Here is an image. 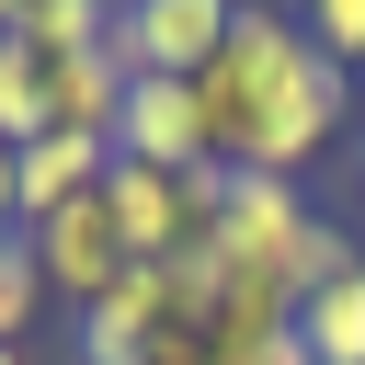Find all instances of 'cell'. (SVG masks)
Returning <instances> with one entry per match:
<instances>
[{"label":"cell","mask_w":365,"mask_h":365,"mask_svg":"<svg viewBox=\"0 0 365 365\" xmlns=\"http://www.w3.org/2000/svg\"><path fill=\"white\" fill-rule=\"evenodd\" d=\"M194 103H205V148H217L228 171H285V182H297V171L354 125V68H331L297 11L240 0V23H228V46L205 57Z\"/></svg>","instance_id":"1"},{"label":"cell","mask_w":365,"mask_h":365,"mask_svg":"<svg viewBox=\"0 0 365 365\" xmlns=\"http://www.w3.org/2000/svg\"><path fill=\"white\" fill-rule=\"evenodd\" d=\"M228 23H240V0H125L103 46L125 57V80H205Z\"/></svg>","instance_id":"2"},{"label":"cell","mask_w":365,"mask_h":365,"mask_svg":"<svg viewBox=\"0 0 365 365\" xmlns=\"http://www.w3.org/2000/svg\"><path fill=\"white\" fill-rule=\"evenodd\" d=\"M23 251H34L46 297H68V308H91V297H114V285L137 274L125 240H114V217H103V194H80V205H57L46 228H23Z\"/></svg>","instance_id":"3"},{"label":"cell","mask_w":365,"mask_h":365,"mask_svg":"<svg viewBox=\"0 0 365 365\" xmlns=\"http://www.w3.org/2000/svg\"><path fill=\"white\" fill-rule=\"evenodd\" d=\"M114 160H148V171H205V103L194 80H125V114H114Z\"/></svg>","instance_id":"4"},{"label":"cell","mask_w":365,"mask_h":365,"mask_svg":"<svg viewBox=\"0 0 365 365\" xmlns=\"http://www.w3.org/2000/svg\"><path fill=\"white\" fill-rule=\"evenodd\" d=\"M171 331V297H160V262H137L114 297H91V308H68V354L80 365H148V342Z\"/></svg>","instance_id":"5"},{"label":"cell","mask_w":365,"mask_h":365,"mask_svg":"<svg viewBox=\"0 0 365 365\" xmlns=\"http://www.w3.org/2000/svg\"><path fill=\"white\" fill-rule=\"evenodd\" d=\"M103 171H114V148H103V137H68V125L23 137V148H11V182H23V228H46L57 205L103 194Z\"/></svg>","instance_id":"6"},{"label":"cell","mask_w":365,"mask_h":365,"mask_svg":"<svg viewBox=\"0 0 365 365\" xmlns=\"http://www.w3.org/2000/svg\"><path fill=\"white\" fill-rule=\"evenodd\" d=\"M114 114H125V57H114V46H91V57H46V125L114 148Z\"/></svg>","instance_id":"7"},{"label":"cell","mask_w":365,"mask_h":365,"mask_svg":"<svg viewBox=\"0 0 365 365\" xmlns=\"http://www.w3.org/2000/svg\"><path fill=\"white\" fill-rule=\"evenodd\" d=\"M297 342H308V365H365V274L297 297Z\"/></svg>","instance_id":"8"},{"label":"cell","mask_w":365,"mask_h":365,"mask_svg":"<svg viewBox=\"0 0 365 365\" xmlns=\"http://www.w3.org/2000/svg\"><path fill=\"white\" fill-rule=\"evenodd\" d=\"M11 34H23L34 57H91V46L114 34V0H23Z\"/></svg>","instance_id":"9"},{"label":"cell","mask_w":365,"mask_h":365,"mask_svg":"<svg viewBox=\"0 0 365 365\" xmlns=\"http://www.w3.org/2000/svg\"><path fill=\"white\" fill-rule=\"evenodd\" d=\"M23 137H46V57L11 34L0 46V148H23Z\"/></svg>","instance_id":"10"},{"label":"cell","mask_w":365,"mask_h":365,"mask_svg":"<svg viewBox=\"0 0 365 365\" xmlns=\"http://www.w3.org/2000/svg\"><path fill=\"white\" fill-rule=\"evenodd\" d=\"M34 319H46V274H34L23 240H0V342H23Z\"/></svg>","instance_id":"11"},{"label":"cell","mask_w":365,"mask_h":365,"mask_svg":"<svg viewBox=\"0 0 365 365\" xmlns=\"http://www.w3.org/2000/svg\"><path fill=\"white\" fill-rule=\"evenodd\" d=\"M297 23H308V46H319L331 68H365V0H308Z\"/></svg>","instance_id":"12"},{"label":"cell","mask_w":365,"mask_h":365,"mask_svg":"<svg viewBox=\"0 0 365 365\" xmlns=\"http://www.w3.org/2000/svg\"><path fill=\"white\" fill-rule=\"evenodd\" d=\"M217 365H308V342H297V331H274V342H228Z\"/></svg>","instance_id":"13"},{"label":"cell","mask_w":365,"mask_h":365,"mask_svg":"<svg viewBox=\"0 0 365 365\" xmlns=\"http://www.w3.org/2000/svg\"><path fill=\"white\" fill-rule=\"evenodd\" d=\"M0 240H23V182H11V148H0Z\"/></svg>","instance_id":"14"},{"label":"cell","mask_w":365,"mask_h":365,"mask_svg":"<svg viewBox=\"0 0 365 365\" xmlns=\"http://www.w3.org/2000/svg\"><path fill=\"white\" fill-rule=\"evenodd\" d=\"M354 182H365V114H354Z\"/></svg>","instance_id":"15"},{"label":"cell","mask_w":365,"mask_h":365,"mask_svg":"<svg viewBox=\"0 0 365 365\" xmlns=\"http://www.w3.org/2000/svg\"><path fill=\"white\" fill-rule=\"evenodd\" d=\"M0 365H34V354H23V342H0Z\"/></svg>","instance_id":"16"},{"label":"cell","mask_w":365,"mask_h":365,"mask_svg":"<svg viewBox=\"0 0 365 365\" xmlns=\"http://www.w3.org/2000/svg\"><path fill=\"white\" fill-rule=\"evenodd\" d=\"M11 11H23V0H0V23H11Z\"/></svg>","instance_id":"17"},{"label":"cell","mask_w":365,"mask_h":365,"mask_svg":"<svg viewBox=\"0 0 365 365\" xmlns=\"http://www.w3.org/2000/svg\"><path fill=\"white\" fill-rule=\"evenodd\" d=\"M114 11H125V0H114Z\"/></svg>","instance_id":"18"}]
</instances>
